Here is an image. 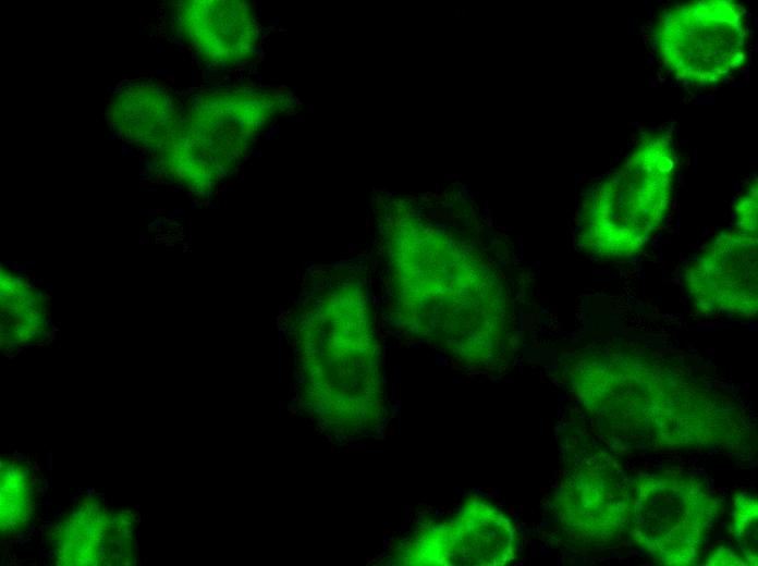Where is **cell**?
Masks as SVG:
<instances>
[{"instance_id": "cell-9", "label": "cell", "mask_w": 758, "mask_h": 566, "mask_svg": "<svg viewBox=\"0 0 758 566\" xmlns=\"http://www.w3.org/2000/svg\"><path fill=\"white\" fill-rule=\"evenodd\" d=\"M449 536L442 540L443 554L455 564L501 565L511 562L517 553L516 533L510 520L496 508L477 504L464 509L454 520Z\"/></svg>"}, {"instance_id": "cell-7", "label": "cell", "mask_w": 758, "mask_h": 566, "mask_svg": "<svg viewBox=\"0 0 758 566\" xmlns=\"http://www.w3.org/2000/svg\"><path fill=\"white\" fill-rule=\"evenodd\" d=\"M133 518L87 497L73 506L51 533V553L59 565H120L133 562Z\"/></svg>"}, {"instance_id": "cell-11", "label": "cell", "mask_w": 758, "mask_h": 566, "mask_svg": "<svg viewBox=\"0 0 758 566\" xmlns=\"http://www.w3.org/2000/svg\"><path fill=\"white\" fill-rule=\"evenodd\" d=\"M37 505L34 473L21 459L3 458L1 463V534L14 538L32 525Z\"/></svg>"}, {"instance_id": "cell-3", "label": "cell", "mask_w": 758, "mask_h": 566, "mask_svg": "<svg viewBox=\"0 0 758 566\" xmlns=\"http://www.w3.org/2000/svg\"><path fill=\"white\" fill-rule=\"evenodd\" d=\"M720 513V502L701 480L652 473L633 482L627 531L639 549L662 565H694Z\"/></svg>"}, {"instance_id": "cell-1", "label": "cell", "mask_w": 758, "mask_h": 566, "mask_svg": "<svg viewBox=\"0 0 758 566\" xmlns=\"http://www.w3.org/2000/svg\"><path fill=\"white\" fill-rule=\"evenodd\" d=\"M283 91L216 87L180 104L175 123L156 150L162 171L184 187L206 192L233 171L286 108Z\"/></svg>"}, {"instance_id": "cell-13", "label": "cell", "mask_w": 758, "mask_h": 566, "mask_svg": "<svg viewBox=\"0 0 758 566\" xmlns=\"http://www.w3.org/2000/svg\"><path fill=\"white\" fill-rule=\"evenodd\" d=\"M708 565H744L745 562L729 549H719L706 561Z\"/></svg>"}, {"instance_id": "cell-10", "label": "cell", "mask_w": 758, "mask_h": 566, "mask_svg": "<svg viewBox=\"0 0 758 566\" xmlns=\"http://www.w3.org/2000/svg\"><path fill=\"white\" fill-rule=\"evenodd\" d=\"M2 337L15 345L29 344L46 335V308L37 291L21 279H1Z\"/></svg>"}, {"instance_id": "cell-12", "label": "cell", "mask_w": 758, "mask_h": 566, "mask_svg": "<svg viewBox=\"0 0 758 566\" xmlns=\"http://www.w3.org/2000/svg\"><path fill=\"white\" fill-rule=\"evenodd\" d=\"M757 500L750 494H739L733 506L730 532L736 540L745 539L756 528Z\"/></svg>"}, {"instance_id": "cell-4", "label": "cell", "mask_w": 758, "mask_h": 566, "mask_svg": "<svg viewBox=\"0 0 758 566\" xmlns=\"http://www.w3.org/2000/svg\"><path fill=\"white\" fill-rule=\"evenodd\" d=\"M653 41L660 61L677 81L710 86L746 59V12L732 0L681 3L661 14Z\"/></svg>"}, {"instance_id": "cell-5", "label": "cell", "mask_w": 758, "mask_h": 566, "mask_svg": "<svg viewBox=\"0 0 758 566\" xmlns=\"http://www.w3.org/2000/svg\"><path fill=\"white\" fill-rule=\"evenodd\" d=\"M633 482L602 451L575 458L558 488L554 508L562 536L586 550L616 543L627 531Z\"/></svg>"}, {"instance_id": "cell-8", "label": "cell", "mask_w": 758, "mask_h": 566, "mask_svg": "<svg viewBox=\"0 0 758 566\" xmlns=\"http://www.w3.org/2000/svg\"><path fill=\"white\" fill-rule=\"evenodd\" d=\"M179 109L174 94L161 82L133 79L112 91L107 120L125 143L157 150L169 136Z\"/></svg>"}, {"instance_id": "cell-2", "label": "cell", "mask_w": 758, "mask_h": 566, "mask_svg": "<svg viewBox=\"0 0 758 566\" xmlns=\"http://www.w3.org/2000/svg\"><path fill=\"white\" fill-rule=\"evenodd\" d=\"M674 173L671 138H643L584 201L579 234L588 250L610 259L640 250L665 217Z\"/></svg>"}, {"instance_id": "cell-6", "label": "cell", "mask_w": 758, "mask_h": 566, "mask_svg": "<svg viewBox=\"0 0 758 566\" xmlns=\"http://www.w3.org/2000/svg\"><path fill=\"white\" fill-rule=\"evenodd\" d=\"M171 33L207 66L232 69L257 59L261 30L244 1H176L166 10Z\"/></svg>"}]
</instances>
